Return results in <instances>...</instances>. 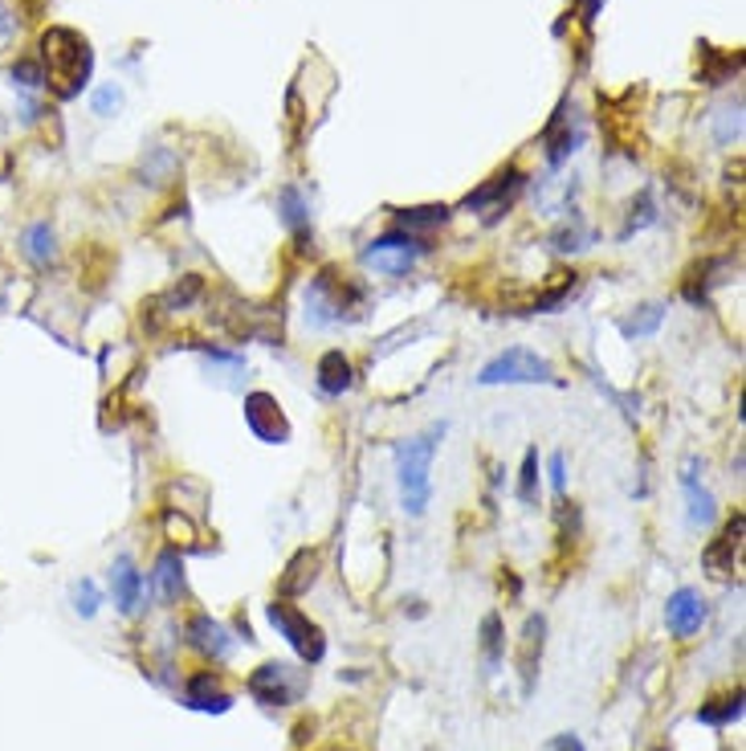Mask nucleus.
I'll use <instances>...</instances> for the list:
<instances>
[{"label": "nucleus", "instance_id": "obj_29", "mask_svg": "<svg viewBox=\"0 0 746 751\" xmlns=\"http://www.w3.org/2000/svg\"><path fill=\"white\" fill-rule=\"evenodd\" d=\"M534 494H539V454L530 450L527 462H522V482H518V499L534 502Z\"/></svg>", "mask_w": 746, "mask_h": 751}, {"label": "nucleus", "instance_id": "obj_7", "mask_svg": "<svg viewBox=\"0 0 746 751\" xmlns=\"http://www.w3.org/2000/svg\"><path fill=\"white\" fill-rule=\"evenodd\" d=\"M420 253H424V246L412 234H388L363 250V262L384 278H405L408 270L420 262Z\"/></svg>", "mask_w": 746, "mask_h": 751}, {"label": "nucleus", "instance_id": "obj_2", "mask_svg": "<svg viewBox=\"0 0 746 751\" xmlns=\"http://www.w3.org/2000/svg\"><path fill=\"white\" fill-rule=\"evenodd\" d=\"M445 433V425H433L429 433L405 441L396 450V482H400V502H405L408 515H424L429 499H433V457L436 441Z\"/></svg>", "mask_w": 746, "mask_h": 751}, {"label": "nucleus", "instance_id": "obj_6", "mask_svg": "<svg viewBox=\"0 0 746 751\" xmlns=\"http://www.w3.org/2000/svg\"><path fill=\"white\" fill-rule=\"evenodd\" d=\"M302 687H306V678L294 666H286V661H265V666H257V670L249 673V694L262 706L294 703L298 694H302Z\"/></svg>", "mask_w": 746, "mask_h": 751}, {"label": "nucleus", "instance_id": "obj_28", "mask_svg": "<svg viewBox=\"0 0 746 751\" xmlns=\"http://www.w3.org/2000/svg\"><path fill=\"white\" fill-rule=\"evenodd\" d=\"M119 107H123V91H119L115 82L94 91V115H98V119H110V115H115Z\"/></svg>", "mask_w": 746, "mask_h": 751}, {"label": "nucleus", "instance_id": "obj_1", "mask_svg": "<svg viewBox=\"0 0 746 751\" xmlns=\"http://www.w3.org/2000/svg\"><path fill=\"white\" fill-rule=\"evenodd\" d=\"M41 70H46V86L58 98H74L82 86L91 82L94 70V49L79 29L53 25L41 37Z\"/></svg>", "mask_w": 746, "mask_h": 751}, {"label": "nucleus", "instance_id": "obj_10", "mask_svg": "<svg viewBox=\"0 0 746 751\" xmlns=\"http://www.w3.org/2000/svg\"><path fill=\"white\" fill-rule=\"evenodd\" d=\"M743 532H746V518L743 515H734L731 523H726V532L718 535L714 544L706 548V568L714 572V576H731L734 572V563H738V556H743Z\"/></svg>", "mask_w": 746, "mask_h": 751}, {"label": "nucleus", "instance_id": "obj_33", "mask_svg": "<svg viewBox=\"0 0 746 751\" xmlns=\"http://www.w3.org/2000/svg\"><path fill=\"white\" fill-rule=\"evenodd\" d=\"M13 29H16L13 13H9V9H4V0H0V46H9V37H13Z\"/></svg>", "mask_w": 746, "mask_h": 751}, {"label": "nucleus", "instance_id": "obj_23", "mask_svg": "<svg viewBox=\"0 0 746 751\" xmlns=\"http://www.w3.org/2000/svg\"><path fill=\"white\" fill-rule=\"evenodd\" d=\"M661 319H665V307L649 302V307H637V311L628 314V319L621 323V331L628 335V339H645V335H653V331L661 327Z\"/></svg>", "mask_w": 746, "mask_h": 751}, {"label": "nucleus", "instance_id": "obj_31", "mask_svg": "<svg viewBox=\"0 0 746 751\" xmlns=\"http://www.w3.org/2000/svg\"><path fill=\"white\" fill-rule=\"evenodd\" d=\"M98 600H103V596L94 588V580H79V584H74V609H79L82 617H94V612H98Z\"/></svg>", "mask_w": 746, "mask_h": 751}, {"label": "nucleus", "instance_id": "obj_17", "mask_svg": "<svg viewBox=\"0 0 746 751\" xmlns=\"http://www.w3.org/2000/svg\"><path fill=\"white\" fill-rule=\"evenodd\" d=\"M356 384V372H351V360L342 356V351H327L323 360H318V389L327 392V396H342V392Z\"/></svg>", "mask_w": 746, "mask_h": 751}, {"label": "nucleus", "instance_id": "obj_20", "mask_svg": "<svg viewBox=\"0 0 746 751\" xmlns=\"http://www.w3.org/2000/svg\"><path fill=\"white\" fill-rule=\"evenodd\" d=\"M714 140L722 143V147H731V143L743 140V98H731V103H722V107L714 110Z\"/></svg>", "mask_w": 746, "mask_h": 751}, {"label": "nucleus", "instance_id": "obj_4", "mask_svg": "<svg viewBox=\"0 0 746 751\" xmlns=\"http://www.w3.org/2000/svg\"><path fill=\"white\" fill-rule=\"evenodd\" d=\"M551 380L555 368L530 347H506L478 372V384H551Z\"/></svg>", "mask_w": 746, "mask_h": 751}, {"label": "nucleus", "instance_id": "obj_8", "mask_svg": "<svg viewBox=\"0 0 746 751\" xmlns=\"http://www.w3.org/2000/svg\"><path fill=\"white\" fill-rule=\"evenodd\" d=\"M245 425L253 429V438L265 441V445L290 441V421H286V413H281V405L269 392H249L245 396Z\"/></svg>", "mask_w": 746, "mask_h": 751}, {"label": "nucleus", "instance_id": "obj_12", "mask_svg": "<svg viewBox=\"0 0 746 751\" xmlns=\"http://www.w3.org/2000/svg\"><path fill=\"white\" fill-rule=\"evenodd\" d=\"M184 703L192 706V711H208V715L217 711V715H225V711L233 706V699L225 694V687H220L213 673L201 670V673H192V678L184 682Z\"/></svg>", "mask_w": 746, "mask_h": 751}, {"label": "nucleus", "instance_id": "obj_30", "mask_svg": "<svg viewBox=\"0 0 746 751\" xmlns=\"http://www.w3.org/2000/svg\"><path fill=\"white\" fill-rule=\"evenodd\" d=\"M518 184V172H506V176H497L494 184H485L482 192H473V196H469V208H482L485 201H494V196H502V192H510V188Z\"/></svg>", "mask_w": 746, "mask_h": 751}, {"label": "nucleus", "instance_id": "obj_27", "mask_svg": "<svg viewBox=\"0 0 746 751\" xmlns=\"http://www.w3.org/2000/svg\"><path fill=\"white\" fill-rule=\"evenodd\" d=\"M657 220V204L649 192H640V204H633V217H628V225L621 229V237H633L637 229H645V225H653Z\"/></svg>", "mask_w": 746, "mask_h": 751}, {"label": "nucleus", "instance_id": "obj_18", "mask_svg": "<svg viewBox=\"0 0 746 751\" xmlns=\"http://www.w3.org/2000/svg\"><path fill=\"white\" fill-rule=\"evenodd\" d=\"M21 253H25L37 270H46L49 262L58 258V237H53V229H49L46 220H37V225L25 229V237H21Z\"/></svg>", "mask_w": 746, "mask_h": 751}, {"label": "nucleus", "instance_id": "obj_25", "mask_svg": "<svg viewBox=\"0 0 746 751\" xmlns=\"http://www.w3.org/2000/svg\"><path fill=\"white\" fill-rule=\"evenodd\" d=\"M13 86H21L25 94L41 91V86H46V70H41V62H37V58H21V62L13 65Z\"/></svg>", "mask_w": 746, "mask_h": 751}, {"label": "nucleus", "instance_id": "obj_3", "mask_svg": "<svg viewBox=\"0 0 746 751\" xmlns=\"http://www.w3.org/2000/svg\"><path fill=\"white\" fill-rule=\"evenodd\" d=\"M359 307H363V290L347 274L323 270L306 286V323L311 327H339L347 319H356Z\"/></svg>", "mask_w": 746, "mask_h": 751}, {"label": "nucleus", "instance_id": "obj_5", "mask_svg": "<svg viewBox=\"0 0 746 751\" xmlns=\"http://www.w3.org/2000/svg\"><path fill=\"white\" fill-rule=\"evenodd\" d=\"M269 625L278 629L286 642L294 645V654L306 661V666H314V661H323V654H327V642H323V629L314 625L306 612H298L290 600H274L269 605Z\"/></svg>", "mask_w": 746, "mask_h": 751}, {"label": "nucleus", "instance_id": "obj_14", "mask_svg": "<svg viewBox=\"0 0 746 751\" xmlns=\"http://www.w3.org/2000/svg\"><path fill=\"white\" fill-rule=\"evenodd\" d=\"M318 568H323V556L311 548H302L294 556V560L286 563V576L278 580V588L286 596H298V593H306L314 580H318Z\"/></svg>", "mask_w": 746, "mask_h": 751}, {"label": "nucleus", "instance_id": "obj_32", "mask_svg": "<svg viewBox=\"0 0 746 751\" xmlns=\"http://www.w3.org/2000/svg\"><path fill=\"white\" fill-rule=\"evenodd\" d=\"M551 486H555L560 494H563V486H567V457L563 454L551 457Z\"/></svg>", "mask_w": 746, "mask_h": 751}, {"label": "nucleus", "instance_id": "obj_16", "mask_svg": "<svg viewBox=\"0 0 746 751\" xmlns=\"http://www.w3.org/2000/svg\"><path fill=\"white\" fill-rule=\"evenodd\" d=\"M152 584H156V596L164 600V605L180 600V593H184V563H180V556H176V551H164V556L156 560Z\"/></svg>", "mask_w": 746, "mask_h": 751}, {"label": "nucleus", "instance_id": "obj_34", "mask_svg": "<svg viewBox=\"0 0 746 751\" xmlns=\"http://www.w3.org/2000/svg\"><path fill=\"white\" fill-rule=\"evenodd\" d=\"M546 751H583V743L576 736H555L546 743Z\"/></svg>", "mask_w": 746, "mask_h": 751}, {"label": "nucleus", "instance_id": "obj_22", "mask_svg": "<svg viewBox=\"0 0 746 751\" xmlns=\"http://www.w3.org/2000/svg\"><path fill=\"white\" fill-rule=\"evenodd\" d=\"M738 715H743V690L722 694V699H714V703H706L698 711V719L710 723V727H726V723H734Z\"/></svg>", "mask_w": 746, "mask_h": 751}, {"label": "nucleus", "instance_id": "obj_9", "mask_svg": "<svg viewBox=\"0 0 746 751\" xmlns=\"http://www.w3.org/2000/svg\"><path fill=\"white\" fill-rule=\"evenodd\" d=\"M665 625L673 637H694L701 625H706V600H701L694 588H677V593L669 596L665 605Z\"/></svg>", "mask_w": 746, "mask_h": 751}, {"label": "nucleus", "instance_id": "obj_11", "mask_svg": "<svg viewBox=\"0 0 746 751\" xmlns=\"http://www.w3.org/2000/svg\"><path fill=\"white\" fill-rule=\"evenodd\" d=\"M110 593H115L119 612H127V617H135L143 609V576L127 556H119L115 568H110Z\"/></svg>", "mask_w": 746, "mask_h": 751}, {"label": "nucleus", "instance_id": "obj_15", "mask_svg": "<svg viewBox=\"0 0 746 751\" xmlns=\"http://www.w3.org/2000/svg\"><path fill=\"white\" fill-rule=\"evenodd\" d=\"M543 633L546 621L543 617H530L527 629H522V654H518V666H522V690H534V673H539V661H543Z\"/></svg>", "mask_w": 746, "mask_h": 751}, {"label": "nucleus", "instance_id": "obj_19", "mask_svg": "<svg viewBox=\"0 0 746 751\" xmlns=\"http://www.w3.org/2000/svg\"><path fill=\"white\" fill-rule=\"evenodd\" d=\"M682 486H685V499H689V523H694V527H710V523H714V494L698 486L694 466L685 469Z\"/></svg>", "mask_w": 746, "mask_h": 751}, {"label": "nucleus", "instance_id": "obj_13", "mask_svg": "<svg viewBox=\"0 0 746 751\" xmlns=\"http://www.w3.org/2000/svg\"><path fill=\"white\" fill-rule=\"evenodd\" d=\"M188 642L208 657L233 654V637H229V629L220 625V621H213V617H192V625H188Z\"/></svg>", "mask_w": 746, "mask_h": 751}, {"label": "nucleus", "instance_id": "obj_26", "mask_svg": "<svg viewBox=\"0 0 746 751\" xmlns=\"http://www.w3.org/2000/svg\"><path fill=\"white\" fill-rule=\"evenodd\" d=\"M449 220V208L445 204H429V208H412L405 213V229H436Z\"/></svg>", "mask_w": 746, "mask_h": 751}, {"label": "nucleus", "instance_id": "obj_24", "mask_svg": "<svg viewBox=\"0 0 746 751\" xmlns=\"http://www.w3.org/2000/svg\"><path fill=\"white\" fill-rule=\"evenodd\" d=\"M502 617L497 612H490L482 621V649H485V666H490V673L502 666Z\"/></svg>", "mask_w": 746, "mask_h": 751}, {"label": "nucleus", "instance_id": "obj_21", "mask_svg": "<svg viewBox=\"0 0 746 751\" xmlns=\"http://www.w3.org/2000/svg\"><path fill=\"white\" fill-rule=\"evenodd\" d=\"M278 208H281V220H286V229H290V234L302 237L306 229H311V213H306V201H302V192H298V188H281Z\"/></svg>", "mask_w": 746, "mask_h": 751}]
</instances>
